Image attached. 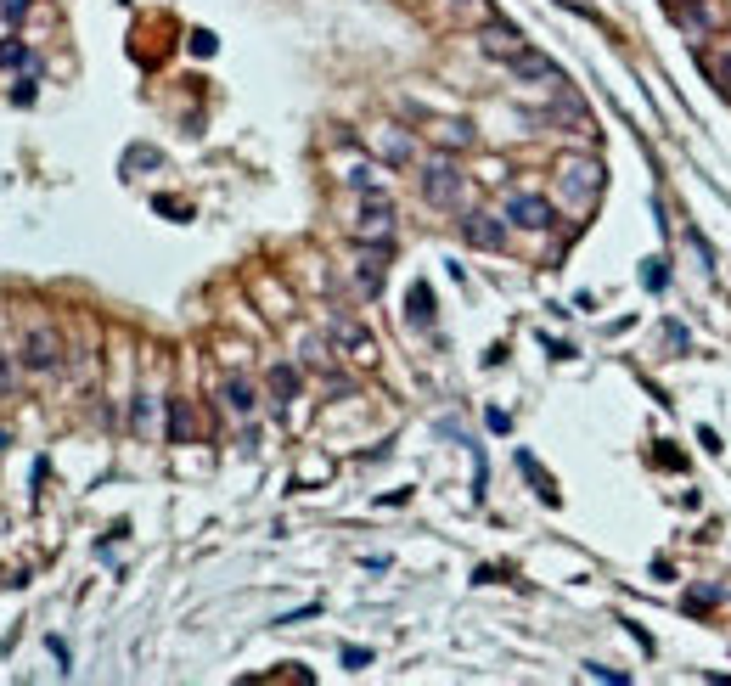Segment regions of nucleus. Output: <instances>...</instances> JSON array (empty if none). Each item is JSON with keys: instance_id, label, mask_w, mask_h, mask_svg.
<instances>
[{"instance_id": "obj_1", "label": "nucleus", "mask_w": 731, "mask_h": 686, "mask_svg": "<svg viewBox=\"0 0 731 686\" xmlns=\"http://www.w3.org/2000/svg\"><path fill=\"white\" fill-rule=\"evenodd\" d=\"M557 192H562L569 209L585 214V209L602 197V163H596V158H562V163H557Z\"/></svg>"}, {"instance_id": "obj_2", "label": "nucleus", "mask_w": 731, "mask_h": 686, "mask_svg": "<svg viewBox=\"0 0 731 686\" xmlns=\"http://www.w3.org/2000/svg\"><path fill=\"white\" fill-rule=\"evenodd\" d=\"M361 197L366 203H361V220H354V237L388 247V237H394V203H388V192L378 186V192H361Z\"/></svg>"}, {"instance_id": "obj_3", "label": "nucleus", "mask_w": 731, "mask_h": 686, "mask_svg": "<svg viewBox=\"0 0 731 686\" xmlns=\"http://www.w3.org/2000/svg\"><path fill=\"white\" fill-rule=\"evenodd\" d=\"M462 192H467V175L456 169L450 158H433L428 169H422V197L439 203V209H456V203H462Z\"/></svg>"}, {"instance_id": "obj_4", "label": "nucleus", "mask_w": 731, "mask_h": 686, "mask_svg": "<svg viewBox=\"0 0 731 686\" xmlns=\"http://www.w3.org/2000/svg\"><path fill=\"white\" fill-rule=\"evenodd\" d=\"M17 360H23V371H57V366H62V332H57V326H34V332H23V343H17Z\"/></svg>"}, {"instance_id": "obj_5", "label": "nucleus", "mask_w": 731, "mask_h": 686, "mask_svg": "<svg viewBox=\"0 0 731 686\" xmlns=\"http://www.w3.org/2000/svg\"><path fill=\"white\" fill-rule=\"evenodd\" d=\"M557 214H552V203L546 197H535V192H512L507 197V225H524V231H546Z\"/></svg>"}, {"instance_id": "obj_6", "label": "nucleus", "mask_w": 731, "mask_h": 686, "mask_svg": "<svg viewBox=\"0 0 731 686\" xmlns=\"http://www.w3.org/2000/svg\"><path fill=\"white\" fill-rule=\"evenodd\" d=\"M462 237L473 247H500V242H507V220H495V214H462Z\"/></svg>"}, {"instance_id": "obj_7", "label": "nucleus", "mask_w": 731, "mask_h": 686, "mask_svg": "<svg viewBox=\"0 0 731 686\" xmlns=\"http://www.w3.org/2000/svg\"><path fill=\"white\" fill-rule=\"evenodd\" d=\"M507 68H512L518 79H546V85H562V74H557V62H552V56H540V51H529V46H524V51H518V56L507 62Z\"/></svg>"}, {"instance_id": "obj_8", "label": "nucleus", "mask_w": 731, "mask_h": 686, "mask_svg": "<svg viewBox=\"0 0 731 686\" xmlns=\"http://www.w3.org/2000/svg\"><path fill=\"white\" fill-rule=\"evenodd\" d=\"M220 400H225V411H231V417H254V383L248 378H225V388H220Z\"/></svg>"}, {"instance_id": "obj_9", "label": "nucleus", "mask_w": 731, "mask_h": 686, "mask_svg": "<svg viewBox=\"0 0 731 686\" xmlns=\"http://www.w3.org/2000/svg\"><path fill=\"white\" fill-rule=\"evenodd\" d=\"M484 51L500 56V62H512L518 51H524V39H518V29H507V23H490L484 29Z\"/></svg>"}, {"instance_id": "obj_10", "label": "nucleus", "mask_w": 731, "mask_h": 686, "mask_svg": "<svg viewBox=\"0 0 731 686\" xmlns=\"http://www.w3.org/2000/svg\"><path fill=\"white\" fill-rule=\"evenodd\" d=\"M332 332H338V343L349 349L354 360H378V343H371V338H366V332L354 326V321H338V326H332Z\"/></svg>"}, {"instance_id": "obj_11", "label": "nucleus", "mask_w": 731, "mask_h": 686, "mask_svg": "<svg viewBox=\"0 0 731 686\" xmlns=\"http://www.w3.org/2000/svg\"><path fill=\"white\" fill-rule=\"evenodd\" d=\"M405 321H411V326H433V293H428V282H416V287H411V299H405Z\"/></svg>"}, {"instance_id": "obj_12", "label": "nucleus", "mask_w": 731, "mask_h": 686, "mask_svg": "<svg viewBox=\"0 0 731 686\" xmlns=\"http://www.w3.org/2000/svg\"><path fill=\"white\" fill-rule=\"evenodd\" d=\"M354 276H361V293H383V254H366Z\"/></svg>"}, {"instance_id": "obj_13", "label": "nucleus", "mask_w": 731, "mask_h": 686, "mask_svg": "<svg viewBox=\"0 0 731 686\" xmlns=\"http://www.w3.org/2000/svg\"><path fill=\"white\" fill-rule=\"evenodd\" d=\"M270 394L287 405L292 394H299V371H292V366H270Z\"/></svg>"}, {"instance_id": "obj_14", "label": "nucleus", "mask_w": 731, "mask_h": 686, "mask_svg": "<svg viewBox=\"0 0 731 686\" xmlns=\"http://www.w3.org/2000/svg\"><path fill=\"white\" fill-rule=\"evenodd\" d=\"M518 467H524L529 478H535V484H540V501H546V507H557V484H552V478L546 473H540V462H535V456L524 450V456H518Z\"/></svg>"}, {"instance_id": "obj_15", "label": "nucleus", "mask_w": 731, "mask_h": 686, "mask_svg": "<svg viewBox=\"0 0 731 686\" xmlns=\"http://www.w3.org/2000/svg\"><path fill=\"white\" fill-rule=\"evenodd\" d=\"M0 68H34V51L17 39H0Z\"/></svg>"}, {"instance_id": "obj_16", "label": "nucleus", "mask_w": 731, "mask_h": 686, "mask_svg": "<svg viewBox=\"0 0 731 686\" xmlns=\"http://www.w3.org/2000/svg\"><path fill=\"white\" fill-rule=\"evenodd\" d=\"M186 433H192V411H186V400H170V439L186 445Z\"/></svg>"}, {"instance_id": "obj_17", "label": "nucleus", "mask_w": 731, "mask_h": 686, "mask_svg": "<svg viewBox=\"0 0 731 686\" xmlns=\"http://www.w3.org/2000/svg\"><path fill=\"white\" fill-rule=\"evenodd\" d=\"M703 68H715V79H720V91L731 96V51H709V56H703Z\"/></svg>"}, {"instance_id": "obj_18", "label": "nucleus", "mask_w": 731, "mask_h": 686, "mask_svg": "<svg viewBox=\"0 0 731 686\" xmlns=\"http://www.w3.org/2000/svg\"><path fill=\"white\" fill-rule=\"evenodd\" d=\"M383 158H394V163H405V158H411V141H405L400 130H388V135H383Z\"/></svg>"}, {"instance_id": "obj_19", "label": "nucleus", "mask_w": 731, "mask_h": 686, "mask_svg": "<svg viewBox=\"0 0 731 686\" xmlns=\"http://www.w3.org/2000/svg\"><path fill=\"white\" fill-rule=\"evenodd\" d=\"M641 282H647V293H658V287L670 282V265H664V259H653V265L641 270Z\"/></svg>"}, {"instance_id": "obj_20", "label": "nucleus", "mask_w": 731, "mask_h": 686, "mask_svg": "<svg viewBox=\"0 0 731 686\" xmlns=\"http://www.w3.org/2000/svg\"><path fill=\"white\" fill-rule=\"evenodd\" d=\"M439 130H445V147H467V124H439Z\"/></svg>"}, {"instance_id": "obj_21", "label": "nucleus", "mask_w": 731, "mask_h": 686, "mask_svg": "<svg viewBox=\"0 0 731 686\" xmlns=\"http://www.w3.org/2000/svg\"><path fill=\"white\" fill-rule=\"evenodd\" d=\"M17 388V366H12V355H0V394H12Z\"/></svg>"}, {"instance_id": "obj_22", "label": "nucleus", "mask_w": 731, "mask_h": 686, "mask_svg": "<svg viewBox=\"0 0 731 686\" xmlns=\"http://www.w3.org/2000/svg\"><path fill=\"white\" fill-rule=\"evenodd\" d=\"M585 675H591V681H619V686H624V670H608V664H585Z\"/></svg>"}, {"instance_id": "obj_23", "label": "nucleus", "mask_w": 731, "mask_h": 686, "mask_svg": "<svg viewBox=\"0 0 731 686\" xmlns=\"http://www.w3.org/2000/svg\"><path fill=\"white\" fill-rule=\"evenodd\" d=\"M344 664H349V670H361V664H371V653L366 647H344Z\"/></svg>"}, {"instance_id": "obj_24", "label": "nucleus", "mask_w": 731, "mask_h": 686, "mask_svg": "<svg viewBox=\"0 0 731 686\" xmlns=\"http://www.w3.org/2000/svg\"><path fill=\"white\" fill-rule=\"evenodd\" d=\"M23 6L29 0H0V17H23Z\"/></svg>"}]
</instances>
